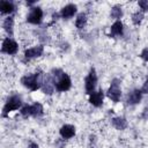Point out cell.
<instances>
[{
  "label": "cell",
  "mask_w": 148,
  "mask_h": 148,
  "mask_svg": "<svg viewBox=\"0 0 148 148\" xmlns=\"http://www.w3.org/2000/svg\"><path fill=\"white\" fill-rule=\"evenodd\" d=\"M21 83H22L25 88H28L29 90L35 91V90L42 88V84H43L42 74L38 72V73H35V74L24 75V76H22V79H21Z\"/></svg>",
  "instance_id": "cell-1"
},
{
  "label": "cell",
  "mask_w": 148,
  "mask_h": 148,
  "mask_svg": "<svg viewBox=\"0 0 148 148\" xmlns=\"http://www.w3.org/2000/svg\"><path fill=\"white\" fill-rule=\"evenodd\" d=\"M21 104H22V99H21V97H18L17 95H13V96H10V97L7 99V102H6L5 106H3V110H2V117H6L10 111L17 110V109L21 106Z\"/></svg>",
  "instance_id": "cell-2"
},
{
  "label": "cell",
  "mask_w": 148,
  "mask_h": 148,
  "mask_svg": "<svg viewBox=\"0 0 148 148\" xmlns=\"http://www.w3.org/2000/svg\"><path fill=\"white\" fill-rule=\"evenodd\" d=\"M108 97L113 101V102H119L120 97H121V90H120V80L118 79H113L112 82H111V86L110 88L108 89V92H106Z\"/></svg>",
  "instance_id": "cell-3"
},
{
  "label": "cell",
  "mask_w": 148,
  "mask_h": 148,
  "mask_svg": "<svg viewBox=\"0 0 148 148\" xmlns=\"http://www.w3.org/2000/svg\"><path fill=\"white\" fill-rule=\"evenodd\" d=\"M96 83H97V75H96V71L95 68H91L88 76L86 77L84 80V88H86V91L87 94H91L95 91V87H96Z\"/></svg>",
  "instance_id": "cell-4"
},
{
  "label": "cell",
  "mask_w": 148,
  "mask_h": 148,
  "mask_svg": "<svg viewBox=\"0 0 148 148\" xmlns=\"http://www.w3.org/2000/svg\"><path fill=\"white\" fill-rule=\"evenodd\" d=\"M43 18V10L40 7H31L30 13L27 16V22L32 24H39Z\"/></svg>",
  "instance_id": "cell-5"
},
{
  "label": "cell",
  "mask_w": 148,
  "mask_h": 148,
  "mask_svg": "<svg viewBox=\"0 0 148 148\" xmlns=\"http://www.w3.org/2000/svg\"><path fill=\"white\" fill-rule=\"evenodd\" d=\"M18 50V45L15 40H13L12 38L7 37L3 39L2 42V46H1V52L3 53H7V54H15Z\"/></svg>",
  "instance_id": "cell-6"
},
{
  "label": "cell",
  "mask_w": 148,
  "mask_h": 148,
  "mask_svg": "<svg viewBox=\"0 0 148 148\" xmlns=\"http://www.w3.org/2000/svg\"><path fill=\"white\" fill-rule=\"evenodd\" d=\"M71 87H72V80L66 73H64L56 81V89L58 91H67L71 89Z\"/></svg>",
  "instance_id": "cell-7"
},
{
  "label": "cell",
  "mask_w": 148,
  "mask_h": 148,
  "mask_svg": "<svg viewBox=\"0 0 148 148\" xmlns=\"http://www.w3.org/2000/svg\"><path fill=\"white\" fill-rule=\"evenodd\" d=\"M56 88V81L53 80V77L51 75H47L44 80H43V84H42V90L44 94L46 95H52Z\"/></svg>",
  "instance_id": "cell-8"
},
{
  "label": "cell",
  "mask_w": 148,
  "mask_h": 148,
  "mask_svg": "<svg viewBox=\"0 0 148 148\" xmlns=\"http://www.w3.org/2000/svg\"><path fill=\"white\" fill-rule=\"evenodd\" d=\"M44 52V47L43 45H37V46H34V47H30V49H27L24 51V57L29 60V59H32V58H37V57H40Z\"/></svg>",
  "instance_id": "cell-9"
},
{
  "label": "cell",
  "mask_w": 148,
  "mask_h": 148,
  "mask_svg": "<svg viewBox=\"0 0 148 148\" xmlns=\"http://www.w3.org/2000/svg\"><path fill=\"white\" fill-rule=\"evenodd\" d=\"M103 98H104V92H103L102 89H99L98 91H94V92L90 94V96H89V102H90V104H92L94 106L98 108V106L102 105Z\"/></svg>",
  "instance_id": "cell-10"
},
{
  "label": "cell",
  "mask_w": 148,
  "mask_h": 148,
  "mask_svg": "<svg viewBox=\"0 0 148 148\" xmlns=\"http://www.w3.org/2000/svg\"><path fill=\"white\" fill-rule=\"evenodd\" d=\"M59 133L62 139H71L75 135V127L73 125L66 124V125L61 126V128L59 130Z\"/></svg>",
  "instance_id": "cell-11"
},
{
  "label": "cell",
  "mask_w": 148,
  "mask_h": 148,
  "mask_svg": "<svg viewBox=\"0 0 148 148\" xmlns=\"http://www.w3.org/2000/svg\"><path fill=\"white\" fill-rule=\"evenodd\" d=\"M75 13H76V6L74 3H68L61 9L60 15L62 18H71L72 16H74Z\"/></svg>",
  "instance_id": "cell-12"
},
{
  "label": "cell",
  "mask_w": 148,
  "mask_h": 148,
  "mask_svg": "<svg viewBox=\"0 0 148 148\" xmlns=\"http://www.w3.org/2000/svg\"><path fill=\"white\" fill-rule=\"evenodd\" d=\"M141 98H142V92H141V90L134 89L133 91H131V92L128 94V96H127V103L134 105V104H138V103L141 101Z\"/></svg>",
  "instance_id": "cell-13"
},
{
  "label": "cell",
  "mask_w": 148,
  "mask_h": 148,
  "mask_svg": "<svg viewBox=\"0 0 148 148\" xmlns=\"http://www.w3.org/2000/svg\"><path fill=\"white\" fill-rule=\"evenodd\" d=\"M123 31H124V25H123L121 21L117 20V21L111 25V29H110V37L121 36V35H123Z\"/></svg>",
  "instance_id": "cell-14"
},
{
  "label": "cell",
  "mask_w": 148,
  "mask_h": 148,
  "mask_svg": "<svg viewBox=\"0 0 148 148\" xmlns=\"http://www.w3.org/2000/svg\"><path fill=\"white\" fill-rule=\"evenodd\" d=\"M112 126L118 131H123L127 127V121L123 117H114L112 119Z\"/></svg>",
  "instance_id": "cell-15"
},
{
  "label": "cell",
  "mask_w": 148,
  "mask_h": 148,
  "mask_svg": "<svg viewBox=\"0 0 148 148\" xmlns=\"http://www.w3.org/2000/svg\"><path fill=\"white\" fill-rule=\"evenodd\" d=\"M14 10H15V7H14L13 2H10V1H1V3H0L1 14H10Z\"/></svg>",
  "instance_id": "cell-16"
},
{
  "label": "cell",
  "mask_w": 148,
  "mask_h": 148,
  "mask_svg": "<svg viewBox=\"0 0 148 148\" xmlns=\"http://www.w3.org/2000/svg\"><path fill=\"white\" fill-rule=\"evenodd\" d=\"M2 27H3L5 31H6L8 35H10V36H12V35H13V27H14V18H13L12 16L6 17V18H5V21H3Z\"/></svg>",
  "instance_id": "cell-17"
},
{
  "label": "cell",
  "mask_w": 148,
  "mask_h": 148,
  "mask_svg": "<svg viewBox=\"0 0 148 148\" xmlns=\"http://www.w3.org/2000/svg\"><path fill=\"white\" fill-rule=\"evenodd\" d=\"M87 24V15L84 13H80L75 20V27L77 29H83Z\"/></svg>",
  "instance_id": "cell-18"
},
{
  "label": "cell",
  "mask_w": 148,
  "mask_h": 148,
  "mask_svg": "<svg viewBox=\"0 0 148 148\" xmlns=\"http://www.w3.org/2000/svg\"><path fill=\"white\" fill-rule=\"evenodd\" d=\"M43 105L40 103H35L31 105V116L34 117H39L43 114Z\"/></svg>",
  "instance_id": "cell-19"
},
{
  "label": "cell",
  "mask_w": 148,
  "mask_h": 148,
  "mask_svg": "<svg viewBox=\"0 0 148 148\" xmlns=\"http://www.w3.org/2000/svg\"><path fill=\"white\" fill-rule=\"evenodd\" d=\"M110 16L112 18H120L123 16V10H121V7L119 5H116L111 8V13H110Z\"/></svg>",
  "instance_id": "cell-20"
},
{
  "label": "cell",
  "mask_w": 148,
  "mask_h": 148,
  "mask_svg": "<svg viewBox=\"0 0 148 148\" xmlns=\"http://www.w3.org/2000/svg\"><path fill=\"white\" fill-rule=\"evenodd\" d=\"M143 17H145V15H143V12H141V10H138V12H135V13L132 15V22H133L135 25H138V24H140V23L142 22Z\"/></svg>",
  "instance_id": "cell-21"
},
{
  "label": "cell",
  "mask_w": 148,
  "mask_h": 148,
  "mask_svg": "<svg viewBox=\"0 0 148 148\" xmlns=\"http://www.w3.org/2000/svg\"><path fill=\"white\" fill-rule=\"evenodd\" d=\"M21 116L23 118H28L31 116V105H24L22 109H21Z\"/></svg>",
  "instance_id": "cell-22"
},
{
  "label": "cell",
  "mask_w": 148,
  "mask_h": 148,
  "mask_svg": "<svg viewBox=\"0 0 148 148\" xmlns=\"http://www.w3.org/2000/svg\"><path fill=\"white\" fill-rule=\"evenodd\" d=\"M138 5H139V7L141 8V12H147V10H148V1H146V0H140V1L138 2Z\"/></svg>",
  "instance_id": "cell-23"
},
{
  "label": "cell",
  "mask_w": 148,
  "mask_h": 148,
  "mask_svg": "<svg viewBox=\"0 0 148 148\" xmlns=\"http://www.w3.org/2000/svg\"><path fill=\"white\" fill-rule=\"evenodd\" d=\"M140 90H141L142 94H148V77L146 79V81H145V83L142 84V88H141Z\"/></svg>",
  "instance_id": "cell-24"
},
{
  "label": "cell",
  "mask_w": 148,
  "mask_h": 148,
  "mask_svg": "<svg viewBox=\"0 0 148 148\" xmlns=\"http://www.w3.org/2000/svg\"><path fill=\"white\" fill-rule=\"evenodd\" d=\"M140 57H141L143 60L148 61V49H143L142 52H141V54H140Z\"/></svg>",
  "instance_id": "cell-25"
},
{
  "label": "cell",
  "mask_w": 148,
  "mask_h": 148,
  "mask_svg": "<svg viewBox=\"0 0 148 148\" xmlns=\"http://www.w3.org/2000/svg\"><path fill=\"white\" fill-rule=\"evenodd\" d=\"M28 148H39V147H38L37 143H35V142H30L29 146H28Z\"/></svg>",
  "instance_id": "cell-26"
},
{
  "label": "cell",
  "mask_w": 148,
  "mask_h": 148,
  "mask_svg": "<svg viewBox=\"0 0 148 148\" xmlns=\"http://www.w3.org/2000/svg\"><path fill=\"white\" fill-rule=\"evenodd\" d=\"M34 3H35V1H27V6H31Z\"/></svg>",
  "instance_id": "cell-27"
}]
</instances>
